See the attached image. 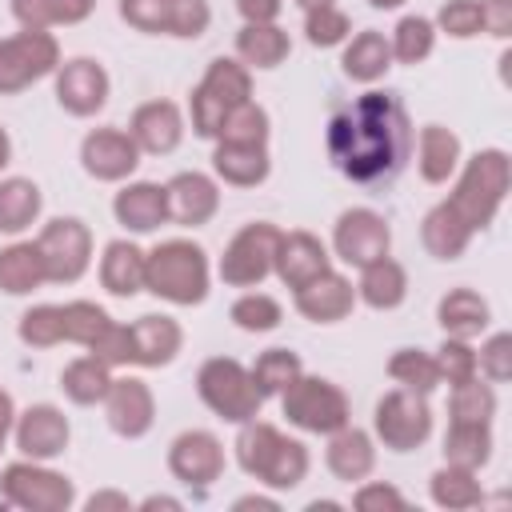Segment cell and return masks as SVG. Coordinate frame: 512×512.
Returning a JSON list of instances; mask_svg holds the SVG:
<instances>
[{"mask_svg":"<svg viewBox=\"0 0 512 512\" xmlns=\"http://www.w3.org/2000/svg\"><path fill=\"white\" fill-rule=\"evenodd\" d=\"M12 436H16V448H20L24 460H52L68 448L72 428H68V416L56 404H32V408L16 412Z\"/></svg>","mask_w":512,"mask_h":512,"instance_id":"e0dca14e","label":"cell"},{"mask_svg":"<svg viewBox=\"0 0 512 512\" xmlns=\"http://www.w3.org/2000/svg\"><path fill=\"white\" fill-rule=\"evenodd\" d=\"M236 12L244 24H276L284 12V0H236Z\"/></svg>","mask_w":512,"mask_h":512,"instance_id":"680465c9","label":"cell"},{"mask_svg":"<svg viewBox=\"0 0 512 512\" xmlns=\"http://www.w3.org/2000/svg\"><path fill=\"white\" fill-rule=\"evenodd\" d=\"M280 412L288 416V424H296L300 432H312V436H328V432L352 424V404H348L344 388L324 376H304V372L280 392Z\"/></svg>","mask_w":512,"mask_h":512,"instance_id":"8992f818","label":"cell"},{"mask_svg":"<svg viewBox=\"0 0 512 512\" xmlns=\"http://www.w3.org/2000/svg\"><path fill=\"white\" fill-rule=\"evenodd\" d=\"M64 308V340L68 344H80V348H96L104 336H108V328L116 324L100 304H92V300H68V304H60Z\"/></svg>","mask_w":512,"mask_h":512,"instance_id":"ab89813d","label":"cell"},{"mask_svg":"<svg viewBox=\"0 0 512 512\" xmlns=\"http://www.w3.org/2000/svg\"><path fill=\"white\" fill-rule=\"evenodd\" d=\"M16 332L28 348H56V344H64V308L60 304H36L20 316Z\"/></svg>","mask_w":512,"mask_h":512,"instance_id":"bcb514c9","label":"cell"},{"mask_svg":"<svg viewBox=\"0 0 512 512\" xmlns=\"http://www.w3.org/2000/svg\"><path fill=\"white\" fill-rule=\"evenodd\" d=\"M508 184H512L508 152H504V148H484V152H476V156L460 168V176H456V184H452V192H448L444 204H448V208L468 224V232L476 236V232H484V228L496 220V212L504 208Z\"/></svg>","mask_w":512,"mask_h":512,"instance_id":"3957f363","label":"cell"},{"mask_svg":"<svg viewBox=\"0 0 512 512\" xmlns=\"http://www.w3.org/2000/svg\"><path fill=\"white\" fill-rule=\"evenodd\" d=\"M228 316H232V324H236L240 332H272V328H280L284 308H280V300L268 296V292H244V296L232 304Z\"/></svg>","mask_w":512,"mask_h":512,"instance_id":"f6af8a7d","label":"cell"},{"mask_svg":"<svg viewBox=\"0 0 512 512\" xmlns=\"http://www.w3.org/2000/svg\"><path fill=\"white\" fill-rule=\"evenodd\" d=\"M388 376H392L400 388H412V392H424V396L440 388L436 356L424 352V348H396L392 360H388Z\"/></svg>","mask_w":512,"mask_h":512,"instance_id":"60d3db41","label":"cell"},{"mask_svg":"<svg viewBox=\"0 0 512 512\" xmlns=\"http://www.w3.org/2000/svg\"><path fill=\"white\" fill-rule=\"evenodd\" d=\"M104 508H112V512H132V500H128L124 492H92V496H88V512H104Z\"/></svg>","mask_w":512,"mask_h":512,"instance_id":"91938a15","label":"cell"},{"mask_svg":"<svg viewBox=\"0 0 512 512\" xmlns=\"http://www.w3.org/2000/svg\"><path fill=\"white\" fill-rule=\"evenodd\" d=\"M280 512V504L272 500V496H236L232 500V512Z\"/></svg>","mask_w":512,"mask_h":512,"instance_id":"94428289","label":"cell"},{"mask_svg":"<svg viewBox=\"0 0 512 512\" xmlns=\"http://www.w3.org/2000/svg\"><path fill=\"white\" fill-rule=\"evenodd\" d=\"M8 160H12V140H8V132H4V124H0V172L8 168Z\"/></svg>","mask_w":512,"mask_h":512,"instance_id":"e7e4bbea","label":"cell"},{"mask_svg":"<svg viewBox=\"0 0 512 512\" xmlns=\"http://www.w3.org/2000/svg\"><path fill=\"white\" fill-rule=\"evenodd\" d=\"M196 392L228 424H244V420L260 416V404H264L260 388L252 384V372L232 356L204 360L200 372H196Z\"/></svg>","mask_w":512,"mask_h":512,"instance_id":"52a82bcc","label":"cell"},{"mask_svg":"<svg viewBox=\"0 0 512 512\" xmlns=\"http://www.w3.org/2000/svg\"><path fill=\"white\" fill-rule=\"evenodd\" d=\"M0 496L4 504L24 512H68L76 488L64 472L48 468L44 460H16L0 472Z\"/></svg>","mask_w":512,"mask_h":512,"instance_id":"9c48e42d","label":"cell"},{"mask_svg":"<svg viewBox=\"0 0 512 512\" xmlns=\"http://www.w3.org/2000/svg\"><path fill=\"white\" fill-rule=\"evenodd\" d=\"M328 268H332V256H328V248H324L320 236H312V232H304V228H296V232H280L272 272H276L292 292L304 288L308 280H316V276L328 272Z\"/></svg>","mask_w":512,"mask_h":512,"instance_id":"d6986e66","label":"cell"},{"mask_svg":"<svg viewBox=\"0 0 512 512\" xmlns=\"http://www.w3.org/2000/svg\"><path fill=\"white\" fill-rule=\"evenodd\" d=\"M108 88V72L92 56H76L56 68V100L68 116H96L108 104Z\"/></svg>","mask_w":512,"mask_h":512,"instance_id":"5bb4252c","label":"cell"},{"mask_svg":"<svg viewBox=\"0 0 512 512\" xmlns=\"http://www.w3.org/2000/svg\"><path fill=\"white\" fill-rule=\"evenodd\" d=\"M448 412L460 424H492V416H496V392H492V384L480 380V376H472L464 384H452Z\"/></svg>","mask_w":512,"mask_h":512,"instance_id":"7bdbcfd3","label":"cell"},{"mask_svg":"<svg viewBox=\"0 0 512 512\" xmlns=\"http://www.w3.org/2000/svg\"><path fill=\"white\" fill-rule=\"evenodd\" d=\"M432 24H436V32H444L452 40H472V36H480V4L476 0H444Z\"/></svg>","mask_w":512,"mask_h":512,"instance_id":"816d5d0a","label":"cell"},{"mask_svg":"<svg viewBox=\"0 0 512 512\" xmlns=\"http://www.w3.org/2000/svg\"><path fill=\"white\" fill-rule=\"evenodd\" d=\"M92 356H100L108 368L132 364V328H128V324H112V328H108V336L92 348Z\"/></svg>","mask_w":512,"mask_h":512,"instance_id":"9f6ffc18","label":"cell"},{"mask_svg":"<svg viewBox=\"0 0 512 512\" xmlns=\"http://www.w3.org/2000/svg\"><path fill=\"white\" fill-rule=\"evenodd\" d=\"M268 144H232V140H216L212 152V172L232 184V188H256L268 180Z\"/></svg>","mask_w":512,"mask_h":512,"instance_id":"484cf974","label":"cell"},{"mask_svg":"<svg viewBox=\"0 0 512 512\" xmlns=\"http://www.w3.org/2000/svg\"><path fill=\"white\" fill-rule=\"evenodd\" d=\"M340 68H344V76L356 80V84H376V80L392 68V44H388V36L376 32V28L356 32L352 40H344Z\"/></svg>","mask_w":512,"mask_h":512,"instance_id":"f1b7e54d","label":"cell"},{"mask_svg":"<svg viewBox=\"0 0 512 512\" xmlns=\"http://www.w3.org/2000/svg\"><path fill=\"white\" fill-rule=\"evenodd\" d=\"M352 508H360V512H404L408 500H404L400 488H392L384 480H360V488L352 496Z\"/></svg>","mask_w":512,"mask_h":512,"instance_id":"db71d44e","label":"cell"},{"mask_svg":"<svg viewBox=\"0 0 512 512\" xmlns=\"http://www.w3.org/2000/svg\"><path fill=\"white\" fill-rule=\"evenodd\" d=\"M244 100H252V68H244L240 60L216 56L208 64V72L200 76V84L192 88L188 112H192V132L204 140L220 136V124L232 108H240Z\"/></svg>","mask_w":512,"mask_h":512,"instance_id":"5b68a950","label":"cell"},{"mask_svg":"<svg viewBox=\"0 0 512 512\" xmlns=\"http://www.w3.org/2000/svg\"><path fill=\"white\" fill-rule=\"evenodd\" d=\"M60 68V44L48 28H20L0 40V96H16Z\"/></svg>","mask_w":512,"mask_h":512,"instance_id":"ba28073f","label":"cell"},{"mask_svg":"<svg viewBox=\"0 0 512 512\" xmlns=\"http://www.w3.org/2000/svg\"><path fill=\"white\" fill-rule=\"evenodd\" d=\"M164 188H168V220H176L180 228H200L220 208V188L204 172H176Z\"/></svg>","mask_w":512,"mask_h":512,"instance_id":"44dd1931","label":"cell"},{"mask_svg":"<svg viewBox=\"0 0 512 512\" xmlns=\"http://www.w3.org/2000/svg\"><path fill=\"white\" fill-rule=\"evenodd\" d=\"M296 4L308 12V8H320V4H336V0H296Z\"/></svg>","mask_w":512,"mask_h":512,"instance_id":"03108f58","label":"cell"},{"mask_svg":"<svg viewBox=\"0 0 512 512\" xmlns=\"http://www.w3.org/2000/svg\"><path fill=\"white\" fill-rule=\"evenodd\" d=\"M304 36H308L312 48H336L352 36V20L336 4H320V8L304 12Z\"/></svg>","mask_w":512,"mask_h":512,"instance_id":"7dc6e473","label":"cell"},{"mask_svg":"<svg viewBox=\"0 0 512 512\" xmlns=\"http://www.w3.org/2000/svg\"><path fill=\"white\" fill-rule=\"evenodd\" d=\"M368 4H372V8H400L404 0H368Z\"/></svg>","mask_w":512,"mask_h":512,"instance_id":"003e7915","label":"cell"},{"mask_svg":"<svg viewBox=\"0 0 512 512\" xmlns=\"http://www.w3.org/2000/svg\"><path fill=\"white\" fill-rule=\"evenodd\" d=\"M324 464L336 480L344 484H360L372 476L376 468V440L356 428V424H344L336 432H328V448H324Z\"/></svg>","mask_w":512,"mask_h":512,"instance_id":"cb8c5ba5","label":"cell"},{"mask_svg":"<svg viewBox=\"0 0 512 512\" xmlns=\"http://www.w3.org/2000/svg\"><path fill=\"white\" fill-rule=\"evenodd\" d=\"M436 320L444 328V336H456V340H476L488 324H492V308L480 292L472 288H452L440 296L436 304Z\"/></svg>","mask_w":512,"mask_h":512,"instance_id":"4316f807","label":"cell"},{"mask_svg":"<svg viewBox=\"0 0 512 512\" xmlns=\"http://www.w3.org/2000/svg\"><path fill=\"white\" fill-rule=\"evenodd\" d=\"M332 248L344 264L352 268H364L380 256L392 252V228L380 212L372 208H348L336 216V228H332Z\"/></svg>","mask_w":512,"mask_h":512,"instance_id":"4fadbf2b","label":"cell"},{"mask_svg":"<svg viewBox=\"0 0 512 512\" xmlns=\"http://www.w3.org/2000/svg\"><path fill=\"white\" fill-rule=\"evenodd\" d=\"M112 216H116V224H124L136 236L156 232L160 224H168V188L152 184V180L124 184L112 200Z\"/></svg>","mask_w":512,"mask_h":512,"instance_id":"603a6c76","label":"cell"},{"mask_svg":"<svg viewBox=\"0 0 512 512\" xmlns=\"http://www.w3.org/2000/svg\"><path fill=\"white\" fill-rule=\"evenodd\" d=\"M212 268L208 252L196 240H164L152 252H144V288L168 304H200L208 296Z\"/></svg>","mask_w":512,"mask_h":512,"instance_id":"277c9868","label":"cell"},{"mask_svg":"<svg viewBox=\"0 0 512 512\" xmlns=\"http://www.w3.org/2000/svg\"><path fill=\"white\" fill-rule=\"evenodd\" d=\"M132 328V364L140 368H164L176 360L180 344H184V328L172 320V316H140L128 324Z\"/></svg>","mask_w":512,"mask_h":512,"instance_id":"d4e9b609","label":"cell"},{"mask_svg":"<svg viewBox=\"0 0 512 512\" xmlns=\"http://www.w3.org/2000/svg\"><path fill=\"white\" fill-rule=\"evenodd\" d=\"M12 424H16V404H12V396L0 388V452H4V440L12 436Z\"/></svg>","mask_w":512,"mask_h":512,"instance_id":"6125c7cd","label":"cell"},{"mask_svg":"<svg viewBox=\"0 0 512 512\" xmlns=\"http://www.w3.org/2000/svg\"><path fill=\"white\" fill-rule=\"evenodd\" d=\"M372 432L388 452H412L432 436V408L424 392L392 388L376 400Z\"/></svg>","mask_w":512,"mask_h":512,"instance_id":"30bf717a","label":"cell"},{"mask_svg":"<svg viewBox=\"0 0 512 512\" xmlns=\"http://www.w3.org/2000/svg\"><path fill=\"white\" fill-rule=\"evenodd\" d=\"M40 284H48V272H44V260H40L36 240H16V244L0 248V292L28 296Z\"/></svg>","mask_w":512,"mask_h":512,"instance_id":"836d02e7","label":"cell"},{"mask_svg":"<svg viewBox=\"0 0 512 512\" xmlns=\"http://www.w3.org/2000/svg\"><path fill=\"white\" fill-rule=\"evenodd\" d=\"M104 412H108V428L116 436L140 440L156 424V396L136 376H112L108 396H104Z\"/></svg>","mask_w":512,"mask_h":512,"instance_id":"2e32d148","label":"cell"},{"mask_svg":"<svg viewBox=\"0 0 512 512\" xmlns=\"http://www.w3.org/2000/svg\"><path fill=\"white\" fill-rule=\"evenodd\" d=\"M216 140H232V144H268V112L256 100H244L240 108H232L220 124Z\"/></svg>","mask_w":512,"mask_h":512,"instance_id":"c3c4849f","label":"cell"},{"mask_svg":"<svg viewBox=\"0 0 512 512\" xmlns=\"http://www.w3.org/2000/svg\"><path fill=\"white\" fill-rule=\"evenodd\" d=\"M168 468L180 484L204 488L224 472V444L204 428H188L168 444Z\"/></svg>","mask_w":512,"mask_h":512,"instance_id":"ac0fdd59","label":"cell"},{"mask_svg":"<svg viewBox=\"0 0 512 512\" xmlns=\"http://www.w3.org/2000/svg\"><path fill=\"white\" fill-rule=\"evenodd\" d=\"M476 368L488 384H508L512 380V336L496 332L484 340V348L476 352Z\"/></svg>","mask_w":512,"mask_h":512,"instance_id":"f5cc1de1","label":"cell"},{"mask_svg":"<svg viewBox=\"0 0 512 512\" xmlns=\"http://www.w3.org/2000/svg\"><path fill=\"white\" fill-rule=\"evenodd\" d=\"M404 296H408V272H404L400 260L380 256V260H372V264L360 268L356 300H364L368 308H376V312H392V308L404 304Z\"/></svg>","mask_w":512,"mask_h":512,"instance_id":"83f0119b","label":"cell"},{"mask_svg":"<svg viewBox=\"0 0 512 512\" xmlns=\"http://www.w3.org/2000/svg\"><path fill=\"white\" fill-rule=\"evenodd\" d=\"M100 284L124 300L144 292V252L132 240H108L100 256Z\"/></svg>","mask_w":512,"mask_h":512,"instance_id":"1f68e13d","label":"cell"},{"mask_svg":"<svg viewBox=\"0 0 512 512\" xmlns=\"http://www.w3.org/2000/svg\"><path fill=\"white\" fill-rule=\"evenodd\" d=\"M236 464L248 476H256L260 484H268L276 492H288L308 476L312 456H308V448L300 440H292L276 424L252 416L236 432Z\"/></svg>","mask_w":512,"mask_h":512,"instance_id":"7a4b0ae2","label":"cell"},{"mask_svg":"<svg viewBox=\"0 0 512 512\" xmlns=\"http://www.w3.org/2000/svg\"><path fill=\"white\" fill-rule=\"evenodd\" d=\"M136 508H140V512H156V508H168V512H180L184 504H180V500H172V496H148V500H140Z\"/></svg>","mask_w":512,"mask_h":512,"instance_id":"be15d7a7","label":"cell"},{"mask_svg":"<svg viewBox=\"0 0 512 512\" xmlns=\"http://www.w3.org/2000/svg\"><path fill=\"white\" fill-rule=\"evenodd\" d=\"M428 492H432V504H440L448 512H464V508L484 504V484L476 480L472 468H460V464L436 468L428 480Z\"/></svg>","mask_w":512,"mask_h":512,"instance_id":"8d00e7d4","label":"cell"},{"mask_svg":"<svg viewBox=\"0 0 512 512\" xmlns=\"http://www.w3.org/2000/svg\"><path fill=\"white\" fill-rule=\"evenodd\" d=\"M408 144L412 128L404 104L392 92H364L328 124V156L356 184H376L392 176L404 164Z\"/></svg>","mask_w":512,"mask_h":512,"instance_id":"6da1fadb","label":"cell"},{"mask_svg":"<svg viewBox=\"0 0 512 512\" xmlns=\"http://www.w3.org/2000/svg\"><path fill=\"white\" fill-rule=\"evenodd\" d=\"M416 164L428 184H448L460 168V136L444 124H424L416 144Z\"/></svg>","mask_w":512,"mask_h":512,"instance_id":"f546056e","label":"cell"},{"mask_svg":"<svg viewBox=\"0 0 512 512\" xmlns=\"http://www.w3.org/2000/svg\"><path fill=\"white\" fill-rule=\"evenodd\" d=\"M48 284H76L92 264V232L76 216H56L36 236Z\"/></svg>","mask_w":512,"mask_h":512,"instance_id":"8fae6325","label":"cell"},{"mask_svg":"<svg viewBox=\"0 0 512 512\" xmlns=\"http://www.w3.org/2000/svg\"><path fill=\"white\" fill-rule=\"evenodd\" d=\"M432 356H436V368H440V384H464V380L480 376L472 340H456V336H444V344H440Z\"/></svg>","mask_w":512,"mask_h":512,"instance_id":"681fc988","label":"cell"},{"mask_svg":"<svg viewBox=\"0 0 512 512\" xmlns=\"http://www.w3.org/2000/svg\"><path fill=\"white\" fill-rule=\"evenodd\" d=\"M420 240H424L428 256H436V260H460V256L468 252V244H472V232H468V224L440 200V204L428 208V216L420 220Z\"/></svg>","mask_w":512,"mask_h":512,"instance_id":"d6a6232c","label":"cell"},{"mask_svg":"<svg viewBox=\"0 0 512 512\" xmlns=\"http://www.w3.org/2000/svg\"><path fill=\"white\" fill-rule=\"evenodd\" d=\"M392 60L400 64H420L432 56L436 48V24L428 16H404L396 28H392Z\"/></svg>","mask_w":512,"mask_h":512,"instance_id":"ee69618b","label":"cell"},{"mask_svg":"<svg viewBox=\"0 0 512 512\" xmlns=\"http://www.w3.org/2000/svg\"><path fill=\"white\" fill-rule=\"evenodd\" d=\"M292 296H296V312L304 320H312V324H336V320H344L356 308L352 280L340 276V272H332V268L320 272L316 280H308L304 288H296Z\"/></svg>","mask_w":512,"mask_h":512,"instance_id":"7402d4cb","label":"cell"},{"mask_svg":"<svg viewBox=\"0 0 512 512\" xmlns=\"http://www.w3.org/2000/svg\"><path fill=\"white\" fill-rule=\"evenodd\" d=\"M208 24H212L208 0H172V32H168V36L196 40V36L208 32Z\"/></svg>","mask_w":512,"mask_h":512,"instance_id":"11a10c76","label":"cell"},{"mask_svg":"<svg viewBox=\"0 0 512 512\" xmlns=\"http://www.w3.org/2000/svg\"><path fill=\"white\" fill-rule=\"evenodd\" d=\"M128 136L136 140L140 152H152V156L176 152V144L184 140L180 104H172V100H148V104H140L132 112V120H128Z\"/></svg>","mask_w":512,"mask_h":512,"instance_id":"ffe728a7","label":"cell"},{"mask_svg":"<svg viewBox=\"0 0 512 512\" xmlns=\"http://www.w3.org/2000/svg\"><path fill=\"white\" fill-rule=\"evenodd\" d=\"M248 372H252V384L260 388V396L268 400V396H280L304 372V364H300V356L292 348H268V352L256 356V364Z\"/></svg>","mask_w":512,"mask_h":512,"instance_id":"b9f144b4","label":"cell"},{"mask_svg":"<svg viewBox=\"0 0 512 512\" xmlns=\"http://www.w3.org/2000/svg\"><path fill=\"white\" fill-rule=\"evenodd\" d=\"M80 164H84V172L92 180L116 184V180H128L136 172L140 148L124 128H92L80 140Z\"/></svg>","mask_w":512,"mask_h":512,"instance_id":"9a60e30c","label":"cell"},{"mask_svg":"<svg viewBox=\"0 0 512 512\" xmlns=\"http://www.w3.org/2000/svg\"><path fill=\"white\" fill-rule=\"evenodd\" d=\"M96 0H12V16L20 28H56L88 20Z\"/></svg>","mask_w":512,"mask_h":512,"instance_id":"f35d334b","label":"cell"},{"mask_svg":"<svg viewBox=\"0 0 512 512\" xmlns=\"http://www.w3.org/2000/svg\"><path fill=\"white\" fill-rule=\"evenodd\" d=\"M276 244H280V228L268 224V220H256V224H244L224 256H220V280L228 288H256L260 280L272 276V260H276Z\"/></svg>","mask_w":512,"mask_h":512,"instance_id":"7c38bea8","label":"cell"},{"mask_svg":"<svg viewBox=\"0 0 512 512\" xmlns=\"http://www.w3.org/2000/svg\"><path fill=\"white\" fill-rule=\"evenodd\" d=\"M108 384H112V368L100 360V356H76L64 372H60V388L72 404L80 408H92V404H104L108 396Z\"/></svg>","mask_w":512,"mask_h":512,"instance_id":"d590c367","label":"cell"},{"mask_svg":"<svg viewBox=\"0 0 512 512\" xmlns=\"http://www.w3.org/2000/svg\"><path fill=\"white\" fill-rule=\"evenodd\" d=\"M120 20L144 36L172 32V0H120Z\"/></svg>","mask_w":512,"mask_h":512,"instance_id":"f907efd6","label":"cell"},{"mask_svg":"<svg viewBox=\"0 0 512 512\" xmlns=\"http://www.w3.org/2000/svg\"><path fill=\"white\" fill-rule=\"evenodd\" d=\"M480 4V32L508 40L512 36V0H476Z\"/></svg>","mask_w":512,"mask_h":512,"instance_id":"6f0895ef","label":"cell"},{"mask_svg":"<svg viewBox=\"0 0 512 512\" xmlns=\"http://www.w3.org/2000/svg\"><path fill=\"white\" fill-rule=\"evenodd\" d=\"M288 52H292V40L280 24H244L236 32V60L244 68H260V72L280 68Z\"/></svg>","mask_w":512,"mask_h":512,"instance_id":"4dcf8cb0","label":"cell"},{"mask_svg":"<svg viewBox=\"0 0 512 512\" xmlns=\"http://www.w3.org/2000/svg\"><path fill=\"white\" fill-rule=\"evenodd\" d=\"M488 460H492V428L452 420L444 432V464H460V468L480 472Z\"/></svg>","mask_w":512,"mask_h":512,"instance_id":"74e56055","label":"cell"},{"mask_svg":"<svg viewBox=\"0 0 512 512\" xmlns=\"http://www.w3.org/2000/svg\"><path fill=\"white\" fill-rule=\"evenodd\" d=\"M40 208H44V196H40L36 180H24V176L0 180V232L4 236H16V232L32 228Z\"/></svg>","mask_w":512,"mask_h":512,"instance_id":"e575fe53","label":"cell"}]
</instances>
